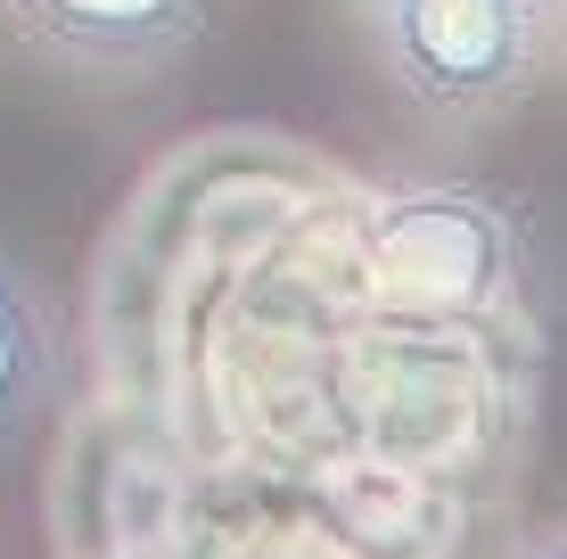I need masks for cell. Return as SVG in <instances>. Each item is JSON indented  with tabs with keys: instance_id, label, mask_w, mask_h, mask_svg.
I'll return each instance as SVG.
<instances>
[{
	"instance_id": "cell-1",
	"label": "cell",
	"mask_w": 567,
	"mask_h": 559,
	"mask_svg": "<svg viewBox=\"0 0 567 559\" xmlns=\"http://www.w3.org/2000/svg\"><path fill=\"white\" fill-rule=\"evenodd\" d=\"M386 83L427 124H494L551 74L559 25L526 0H362Z\"/></svg>"
},
{
	"instance_id": "cell-2",
	"label": "cell",
	"mask_w": 567,
	"mask_h": 559,
	"mask_svg": "<svg viewBox=\"0 0 567 559\" xmlns=\"http://www.w3.org/2000/svg\"><path fill=\"white\" fill-rule=\"evenodd\" d=\"M362 256H370L379 297L395 313H427V321L494 313V304H511V288L526 272L511 206L468 182H420V189L379 198Z\"/></svg>"
},
{
	"instance_id": "cell-3",
	"label": "cell",
	"mask_w": 567,
	"mask_h": 559,
	"mask_svg": "<svg viewBox=\"0 0 567 559\" xmlns=\"http://www.w3.org/2000/svg\"><path fill=\"white\" fill-rule=\"evenodd\" d=\"M0 17L74 83H156L223 25V0H0Z\"/></svg>"
},
{
	"instance_id": "cell-4",
	"label": "cell",
	"mask_w": 567,
	"mask_h": 559,
	"mask_svg": "<svg viewBox=\"0 0 567 559\" xmlns=\"http://www.w3.org/2000/svg\"><path fill=\"white\" fill-rule=\"evenodd\" d=\"M58 379H66V338H58L42 280L17 256H0V460L33 436V420L50 412Z\"/></svg>"
},
{
	"instance_id": "cell-5",
	"label": "cell",
	"mask_w": 567,
	"mask_h": 559,
	"mask_svg": "<svg viewBox=\"0 0 567 559\" xmlns=\"http://www.w3.org/2000/svg\"><path fill=\"white\" fill-rule=\"evenodd\" d=\"M518 559H567V527H543V535H535V544H526Z\"/></svg>"
},
{
	"instance_id": "cell-6",
	"label": "cell",
	"mask_w": 567,
	"mask_h": 559,
	"mask_svg": "<svg viewBox=\"0 0 567 559\" xmlns=\"http://www.w3.org/2000/svg\"><path fill=\"white\" fill-rule=\"evenodd\" d=\"M526 9H535V17H551V25H559V17H567V0H526Z\"/></svg>"
},
{
	"instance_id": "cell-7",
	"label": "cell",
	"mask_w": 567,
	"mask_h": 559,
	"mask_svg": "<svg viewBox=\"0 0 567 559\" xmlns=\"http://www.w3.org/2000/svg\"><path fill=\"white\" fill-rule=\"evenodd\" d=\"M551 66H559V74H567V17H559V58H551Z\"/></svg>"
}]
</instances>
